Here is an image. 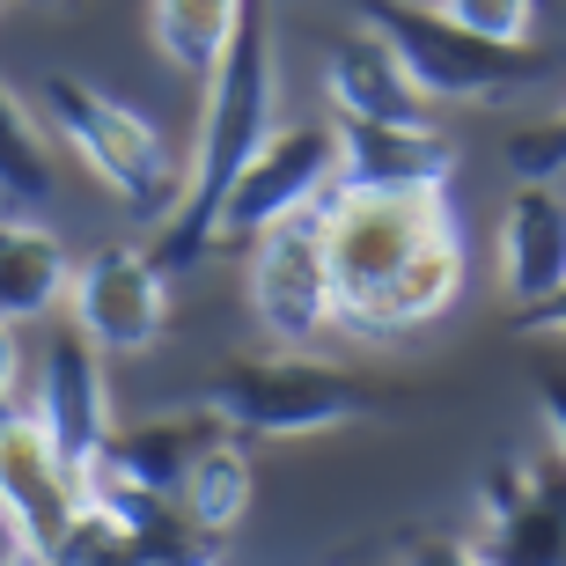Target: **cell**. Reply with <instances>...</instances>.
Listing matches in <instances>:
<instances>
[{
    "mask_svg": "<svg viewBox=\"0 0 566 566\" xmlns=\"http://www.w3.org/2000/svg\"><path fill=\"white\" fill-rule=\"evenodd\" d=\"M251 302L258 324L280 338V346H310L324 324H332V258H324V207L287 213L258 235L251 258Z\"/></svg>",
    "mask_w": 566,
    "mask_h": 566,
    "instance_id": "9",
    "label": "cell"
},
{
    "mask_svg": "<svg viewBox=\"0 0 566 566\" xmlns=\"http://www.w3.org/2000/svg\"><path fill=\"white\" fill-rule=\"evenodd\" d=\"M501 287L515 310L566 287V191L559 185H515L501 213Z\"/></svg>",
    "mask_w": 566,
    "mask_h": 566,
    "instance_id": "15",
    "label": "cell"
},
{
    "mask_svg": "<svg viewBox=\"0 0 566 566\" xmlns=\"http://www.w3.org/2000/svg\"><path fill=\"white\" fill-rule=\"evenodd\" d=\"M441 15L463 22L485 44H530L537 38V0H441Z\"/></svg>",
    "mask_w": 566,
    "mask_h": 566,
    "instance_id": "20",
    "label": "cell"
},
{
    "mask_svg": "<svg viewBox=\"0 0 566 566\" xmlns=\"http://www.w3.org/2000/svg\"><path fill=\"white\" fill-rule=\"evenodd\" d=\"M60 191V169H52V147L44 126L22 111V96L0 82V199L8 207H44Z\"/></svg>",
    "mask_w": 566,
    "mask_h": 566,
    "instance_id": "19",
    "label": "cell"
},
{
    "mask_svg": "<svg viewBox=\"0 0 566 566\" xmlns=\"http://www.w3.org/2000/svg\"><path fill=\"white\" fill-rule=\"evenodd\" d=\"M30 420L44 427V441L60 449V463L74 479H88V463L96 449L111 441V382H104V354H96V338L74 324L44 346L38 360V405H30Z\"/></svg>",
    "mask_w": 566,
    "mask_h": 566,
    "instance_id": "11",
    "label": "cell"
},
{
    "mask_svg": "<svg viewBox=\"0 0 566 566\" xmlns=\"http://www.w3.org/2000/svg\"><path fill=\"white\" fill-rule=\"evenodd\" d=\"M66 294H74V324L96 338V354H147L169 332V287L155 251L104 243L74 265Z\"/></svg>",
    "mask_w": 566,
    "mask_h": 566,
    "instance_id": "10",
    "label": "cell"
},
{
    "mask_svg": "<svg viewBox=\"0 0 566 566\" xmlns=\"http://www.w3.org/2000/svg\"><path fill=\"white\" fill-rule=\"evenodd\" d=\"M338 191V126H273L243 177H235L229 207H221V235H265L287 213H310Z\"/></svg>",
    "mask_w": 566,
    "mask_h": 566,
    "instance_id": "7",
    "label": "cell"
},
{
    "mask_svg": "<svg viewBox=\"0 0 566 566\" xmlns=\"http://www.w3.org/2000/svg\"><path fill=\"white\" fill-rule=\"evenodd\" d=\"M324 88H332V118H376V126H434L427 96L398 66V52L376 30H354L324 52Z\"/></svg>",
    "mask_w": 566,
    "mask_h": 566,
    "instance_id": "14",
    "label": "cell"
},
{
    "mask_svg": "<svg viewBox=\"0 0 566 566\" xmlns=\"http://www.w3.org/2000/svg\"><path fill=\"white\" fill-rule=\"evenodd\" d=\"M515 332H566V287L545 294V302H530V310H515Z\"/></svg>",
    "mask_w": 566,
    "mask_h": 566,
    "instance_id": "25",
    "label": "cell"
},
{
    "mask_svg": "<svg viewBox=\"0 0 566 566\" xmlns=\"http://www.w3.org/2000/svg\"><path fill=\"white\" fill-rule=\"evenodd\" d=\"M332 324L398 338L434 324L463 287V229L449 191H332L324 199Z\"/></svg>",
    "mask_w": 566,
    "mask_h": 566,
    "instance_id": "1",
    "label": "cell"
},
{
    "mask_svg": "<svg viewBox=\"0 0 566 566\" xmlns=\"http://www.w3.org/2000/svg\"><path fill=\"white\" fill-rule=\"evenodd\" d=\"M38 104H44V126L60 133V140L126 199V213H140V221H169V213H177L185 169H177L169 140L147 126L133 104L104 96V88L82 82V74H44Z\"/></svg>",
    "mask_w": 566,
    "mask_h": 566,
    "instance_id": "4",
    "label": "cell"
},
{
    "mask_svg": "<svg viewBox=\"0 0 566 566\" xmlns=\"http://www.w3.org/2000/svg\"><path fill=\"white\" fill-rule=\"evenodd\" d=\"M507 169H515V185H552V177H566V104L507 140Z\"/></svg>",
    "mask_w": 566,
    "mask_h": 566,
    "instance_id": "21",
    "label": "cell"
},
{
    "mask_svg": "<svg viewBox=\"0 0 566 566\" xmlns=\"http://www.w3.org/2000/svg\"><path fill=\"white\" fill-rule=\"evenodd\" d=\"M273 104H280V66H273V30H265V0H243L235 44L221 52V66L207 74V111H199V155H191L185 199L169 213V235L155 265H199L207 243L221 235V207H229L235 177L251 163L265 133H273Z\"/></svg>",
    "mask_w": 566,
    "mask_h": 566,
    "instance_id": "2",
    "label": "cell"
},
{
    "mask_svg": "<svg viewBox=\"0 0 566 566\" xmlns=\"http://www.w3.org/2000/svg\"><path fill=\"white\" fill-rule=\"evenodd\" d=\"M82 507V479L60 463V449L44 441V427L30 412L0 427V530L22 559L52 566L66 545V523Z\"/></svg>",
    "mask_w": 566,
    "mask_h": 566,
    "instance_id": "8",
    "label": "cell"
},
{
    "mask_svg": "<svg viewBox=\"0 0 566 566\" xmlns=\"http://www.w3.org/2000/svg\"><path fill=\"white\" fill-rule=\"evenodd\" d=\"M360 30H376L390 52H398V66L412 74V88H420L427 104L434 96H479V104H493V96H515V88H537L545 82V60L530 52V44H485L471 38L463 22H449L441 8H405V0H360Z\"/></svg>",
    "mask_w": 566,
    "mask_h": 566,
    "instance_id": "5",
    "label": "cell"
},
{
    "mask_svg": "<svg viewBox=\"0 0 566 566\" xmlns=\"http://www.w3.org/2000/svg\"><path fill=\"white\" fill-rule=\"evenodd\" d=\"M38 8H60V0H38Z\"/></svg>",
    "mask_w": 566,
    "mask_h": 566,
    "instance_id": "26",
    "label": "cell"
},
{
    "mask_svg": "<svg viewBox=\"0 0 566 566\" xmlns=\"http://www.w3.org/2000/svg\"><path fill=\"white\" fill-rule=\"evenodd\" d=\"M405 566H479L463 537H420V545L405 552Z\"/></svg>",
    "mask_w": 566,
    "mask_h": 566,
    "instance_id": "24",
    "label": "cell"
},
{
    "mask_svg": "<svg viewBox=\"0 0 566 566\" xmlns=\"http://www.w3.org/2000/svg\"><path fill=\"white\" fill-rule=\"evenodd\" d=\"M213 434H221V420H213L207 405H199V412H155V420L111 427V441L96 449V463H88V479L140 485V493H169V501H177V485H185L191 457H199Z\"/></svg>",
    "mask_w": 566,
    "mask_h": 566,
    "instance_id": "13",
    "label": "cell"
},
{
    "mask_svg": "<svg viewBox=\"0 0 566 566\" xmlns=\"http://www.w3.org/2000/svg\"><path fill=\"white\" fill-rule=\"evenodd\" d=\"M235 22H243V0H147V38L185 74L221 66V52L235 44Z\"/></svg>",
    "mask_w": 566,
    "mask_h": 566,
    "instance_id": "17",
    "label": "cell"
},
{
    "mask_svg": "<svg viewBox=\"0 0 566 566\" xmlns=\"http://www.w3.org/2000/svg\"><path fill=\"white\" fill-rule=\"evenodd\" d=\"M66 243L22 213H0V324H30L66 294Z\"/></svg>",
    "mask_w": 566,
    "mask_h": 566,
    "instance_id": "16",
    "label": "cell"
},
{
    "mask_svg": "<svg viewBox=\"0 0 566 566\" xmlns=\"http://www.w3.org/2000/svg\"><path fill=\"white\" fill-rule=\"evenodd\" d=\"M479 566H566V457H501L479 485Z\"/></svg>",
    "mask_w": 566,
    "mask_h": 566,
    "instance_id": "6",
    "label": "cell"
},
{
    "mask_svg": "<svg viewBox=\"0 0 566 566\" xmlns=\"http://www.w3.org/2000/svg\"><path fill=\"white\" fill-rule=\"evenodd\" d=\"M235 441H294V434H332V427L376 412L382 390L354 368L310 360L302 346L273 360H229L199 398Z\"/></svg>",
    "mask_w": 566,
    "mask_h": 566,
    "instance_id": "3",
    "label": "cell"
},
{
    "mask_svg": "<svg viewBox=\"0 0 566 566\" xmlns=\"http://www.w3.org/2000/svg\"><path fill=\"white\" fill-rule=\"evenodd\" d=\"M177 507H185L199 530H213V537H229V530L243 523V507H251V449H243L229 427L191 457L185 485H177Z\"/></svg>",
    "mask_w": 566,
    "mask_h": 566,
    "instance_id": "18",
    "label": "cell"
},
{
    "mask_svg": "<svg viewBox=\"0 0 566 566\" xmlns=\"http://www.w3.org/2000/svg\"><path fill=\"white\" fill-rule=\"evenodd\" d=\"M338 126V191H449L457 147L441 126H376V118H332Z\"/></svg>",
    "mask_w": 566,
    "mask_h": 566,
    "instance_id": "12",
    "label": "cell"
},
{
    "mask_svg": "<svg viewBox=\"0 0 566 566\" xmlns=\"http://www.w3.org/2000/svg\"><path fill=\"white\" fill-rule=\"evenodd\" d=\"M537 412H545V427H552V449L566 457V368H545V376H537Z\"/></svg>",
    "mask_w": 566,
    "mask_h": 566,
    "instance_id": "23",
    "label": "cell"
},
{
    "mask_svg": "<svg viewBox=\"0 0 566 566\" xmlns=\"http://www.w3.org/2000/svg\"><path fill=\"white\" fill-rule=\"evenodd\" d=\"M22 412V346H15V324H0V427Z\"/></svg>",
    "mask_w": 566,
    "mask_h": 566,
    "instance_id": "22",
    "label": "cell"
}]
</instances>
